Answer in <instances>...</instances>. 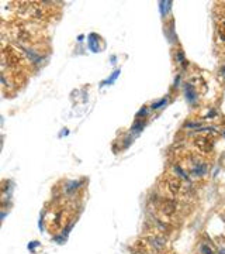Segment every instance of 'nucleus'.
Segmentation results:
<instances>
[{
    "label": "nucleus",
    "instance_id": "nucleus-1",
    "mask_svg": "<svg viewBox=\"0 0 225 254\" xmlns=\"http://www.w3.org/2000/svg\"><path fill=\"white\" fill-rule=\"evenodd\" d=\"M196 145L203 152H210V151L212 150V141H210L207 137H198V138H196Z\"/></svg>",
    "mask_w": 225,
    "mask_h": 254
},
{
    "label": "nucleus",
    "instance_id": "nucleus-2",
    "mask_svg": "<svg viewBox=\"0 0 225 254\" xmlns=\"http://www.w3.org/2000/svg\"><path fill=\"white\" fill-rule=\"evenodd\" d=\"M162 210H163V213H166V214L175 213V212H176V205H175V202H173V200H165L163 205H162Z\"/></svg>",
    "mask_w": 225,
    "mask_h": 254
},
{
    "label": "nucleus",
    "instance_id": "nucleus-3",
    "mask_svg": "<svg viewBox=\"0 0 225 254\" xmlns=\"http://www.w3.org/2000/svg\"><path fill=\"white\" fill-rule=\"evenodd\" d=\"M201 253L203 254H214V251H212L207 244H203V246H201Z\"/></svg>",
    "mask_w": 225,
    "mask_h": 254
},
{
    "label": "nucleus",
    "instance_id": "nucleus-4",
    "mask_svg": "<svg viewBox=\"0 0 225 254\" xmlns=\"http://www.w3.org/2000/svg\"><path fill=\"white\" fill-rule=\"evenodd\" d=\"M219 35H221L222 40H225V21L221 24V27H219Z\"/></svg>",
    "mask_w": 225,
    "mask_h": 254
},
{
    "label": "nucleus",
    "instance_id": "nucleus-5",
    "mask_svg": "<svg viewBox=\"0 0 225 254\" xmlns=\"http://www.w3.org/2000/svg\"><path fill=\"white\" fill-rule=\"evenodd\" d=\"M221 72H222V75H224V76H225V66H224V68H222V71H221Z\"/></svg>",
    "mask_w": 225,
    "mask_h": 254
}]
</instances>
